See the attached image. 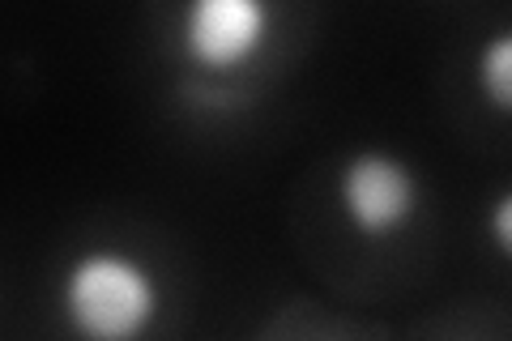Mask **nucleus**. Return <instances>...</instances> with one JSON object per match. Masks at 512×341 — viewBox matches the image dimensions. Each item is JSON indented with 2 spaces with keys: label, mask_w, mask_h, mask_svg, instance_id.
I'll return each mask as SVG.
<instances>
[{
  "label": "nucleus",
  "mask_w": 512,
  "mask_h": 341,
  "mask_svg": "<svg viewBox=\"0 0 512 341\" xmlns=\"http://www.w3.org/2000/svg\"><path fill=\"white\" fill-rule=\"evenodd\" d=\"M163 278L124 243H90L69 256L56 307L82 341H141L163 316Z\"/></svg>",
  "instance_id": "f257e3e1"
},
{
  "label": "nucleus",
  "mask_w": 512,
  "mask_h": 341,
  "mask_svg": "<svg viewBox=\"0 0 512 341\" xmlns=\"http://www.w3.org/2000/svg\"><path fill=\"white\" fill-rule=\"evenodd\" d=\"M338 214L359 239H389L419 218L423 209V175L410 158L384 145L350 150L333 180Z\"/></svg>",
  "instance_id": "f03ea898"
},
{
  "label": "nucleus",
  "mask_w": 512,
  "mask_h": 341,
  "mask_svg": "<svg viewBox=\"0 0 512 341\" xmlns=\"http://www.w3.org/2000/svg\"><path fill=\"white\" fill-rule=\"evenodd\" d=\"M274 9L265 0H192L180 18V52L192 69L227 77L265 52Z\"/></svg>",
  "instance_id": "7ed1b4c3"
},
{
  "label": "nucleus",
  "mask_w": 512,
  "mask_h": 341,
  "mask_svg": "<svg viewBox=\"0 0 512 341\" xmlns=\"http://www.w3.org/2000/svg\"><path fill=\"white\" fill-rule=\"evenodd\" d=\"M474 69H478V86H483L491 111L495 116H508L512 111V30L508 26H500L483 43Z\"/></svg>",
  "instance_id": "20e7f679"
},
{
  "label": "nucleus",
  "mask_w": 512,
  "mask_h": 341,
  "mask_svg": "<svg viewBox=\"0 0 512 341\" xmlns=\"http://www.w3.org/2000/svg\"><path fill=\"white\" fill-rule=\"evenodd\" d=\"M491 243L500 256H512V192L500 188L491 201Z\"/></svg>",
  "instance_id": "39448f33"
}]
</instances>
